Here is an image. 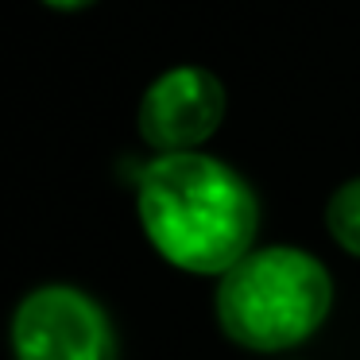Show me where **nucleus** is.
I'll return each instance as SVG.
<instances>
[{
	"label": "nucleus",
	"mask_w": 360,
	"mask_h": 360,
	"mask_svg": "<svg viewBox=\"0 0 360 360\" xmlns=\"http://www.w3.org/2000/svg\"><path fill=\"white\" fill-rule=\"evenodd\" d=\"M47 8H58V12H78V8H89L94 0H43Z\"/></svg>",
	"instance_id": "nucleus-6"
},
{
	"label": "nucleus",
	"mask_w": 360,
	"mask_h": 360,
	"mask_svg": "<svg viewBox=\"0 0 360 360\" xmlns=\"http://www.w3.org/2000/svg\"><path fill=\"white\" fill-rule=\"evenodd\" d=\"M16 360H117L112 321L86 290L51 283L12 314Z\"/></svg>",
	"instance_id": "nucleus-3"
},
{
	"label": "nucleus",
	"mask_w": 360,
	"mask_h": 360,
	"mask_svg": "<svg viewBox=\"0 0 360 360\" xmlns=\"http://www.w3.org/2000/svg\"><path fill=\"white\" fill-rule=\"evenodd\" d=\"M229 112L225 82L205 66H171L140 97L136 128L148 148L159 155L198 151Z\"/></svg>",
	"instance_id": "nucleus-4"
},
{
	"label": "nucleus",
	"mask_w": 360,
	"mask_h": 360,
	"mask_svg": "<svg viewBox=\"0 0 360 360\" xmlns=\"http://www.w3.org/2000/svg\"><path fill=\"white\" fill-rule=\"evenodd\" d=\"M333 310V279L306 248H252L217 279L213 314L221 333L248 352H287L310 341Z\"/></svg>",
	"instance_id": "nucleus-2"
},
{
	"label": "nucleus",
	"mask_w": 360,
	"mask_h": 360,
	"mask_svg": "<svg viewBox=\"0 0 360 360\" xmlns=\"http://www.w3.org/2000/svg\"><path fill=\"white\" fill-rule=\"evenodd\" d=\"M143 236L186 275H225L259 233L256 190L205 151L155 155L136 182Z\"/></svg>",
	"instance_id": "nucleus-1"
},
{
	"label": "nucleus",
	"mask_w": 360,
	"mask_h": 360,
	"mask_svg": "<svg viewBox=\"0 0 360 360\" xmlns=\"http://www.w3.org/2000/svg\"><path fill=\"white\" fill-rule=\"evenodd\" d=\"M326 229L341 252L360 259V174L333 190L326 205Z\"/></svg>",
	"instance_id": "nucleus-5"
}]
</instances>
